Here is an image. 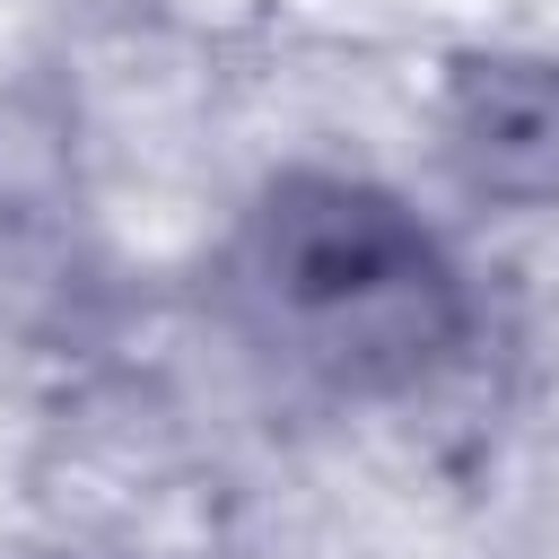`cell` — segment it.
Masks as SVG:
<instances>
[{
    "label": "cell",
    "mask_w": 559,
    "mask_h": 559,
    "mask_svg": "<svg viewBox=\"0 0 559 559\" xmlns=\"http://www.w3.org/2000/svg\"><path fill=\"white\" fill-rule=\"evenodd\" d=\"M218 306L271 367L323 393H411L472 332L445 236L358 175L262 183L218 253Z\"/></svg>",
    "instance_id": "6da1fadb"
},
{
    "label": "cell",
    "mask_w": 559,
    "mask_h": 559,
    "mask_svg": "<svg viewBox=\"0 0 559 559\" xmlns=\"http://www.w3.org/2000/svg\"><path fill=\"white\" fill-rule=\"evenodd\" d=\"M454 148L498 192H559V70H480L463 87Z\"/></svg>",
    "instance_id": "7a4b0ae2"
}]
</instances>
